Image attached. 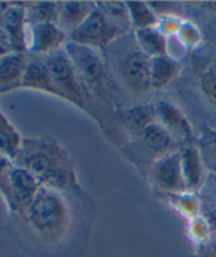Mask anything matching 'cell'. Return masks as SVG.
I'll list each match as a JSON object with an SVG mask.
<instances>
[{
  "mask_svg": "<svg viewBox=\"0 0 216 257\" xmlns=\"http://www.w3.org/2000/svg\"><path fill=\"white\" fill-rule=\"evenodd\" d=\"M13 161L38 179L42 186L60 191L76 184L71 157L52 137L23 138L22 147Z\"/></svg>",
  "mask_w": 216,
  "mask_h": 257,
  "instance_id": "6da1fadb",
  "label": "cell"
},
{
  "mask_svg": "<svg viewBox=\"0 0 216 257\" xmlns=\"http://www.w3.org/2000/svg\"><path fill=\"white\" fill-rule=\"evenodd\" d=\"M25 218L42 238L56 241L64 235L69 223V210L60 191L42 186L27 208Z\"/></svg>",
  "mask_w": 216,
  "mask_h": 257,
  "instance_id": "7a4b0ae2",
  "label": "cell"
},
{
  "mask_svg": "<svg viewBox=\"0 0 216 257\" xmlns=\"http://www.w3.org/2000/svg\"><path fill=\"white\" fill-rule=\"evenodd\" d=\"M44 61L50 72L58 98L72 103L80 110L89 112L88 102L92 99V95L81 81L64 48L45 56Z\"/></svg>",
  "mask_w": 216,
  "mask_h": 257,
  "instance_id": "3957f363",
  "label": "cell"
},
{
  "mask_svg": "<svg viewBox=\"0 0 216 257\" xmlns=\"http://www.w3.org/2000/svg\"><path fill=\"white\" fill-rule=\"evenodd\" d=\"M64 50L68 57L71 58L73 67L89 93H96L97 96L100 95V98L107 95L106 91L110 76L107 73L104 60L97 49L68 41Z\"/></svg>",
  "mask_w": 216,
  "mask_h": 257,
  "instance_id": "277c9868",
  "label": "cell"
},
{
  "mask_svg": "<svg viewBox=\"0 0 216 257\" xmlns=\"http://www.w3.org/2000/svg\"><path fill=\"white\" fill-rule=\"evenodd\" d=\"M126 31L116 26L106 14L96 6L92 14L69 34V41L75 44L88 46L93 49L104 48L107 45L123 36Z\"/></svg>",
  "mask_w": 216,
  "mask_h": 257,
  "instance_id": "5b68a950",
  "label": "cell"
},
{
  "mask_svg": "<svg viewBox=\"0 0 216 257\" xmlns=\"http://www.w3.org/2000/svg\"><path fill=\"white\" fill-rule=\"evenodd\" d=\"M151 179L161 191L174 195L186 192L181 165V152L173 151L157 160L151 168Z\"/></svg>",
  "mask_w": 216,
  "mask_h": 257,
  "instance_id": "8992f818",
  "label": "cell"
},
{
  "mask_svg": "<svg viewBox=\"0 0 216 257\" xmlns=\"http://www.w3.org/2000/svg\"><path fill=\"white\" fill-rule=\"evenodd\" d=\"M41 187L42 183L30 172L14 165L10 175V202L7 203L10 211L25 217L27 208L36 198Z\"/></svg>",
  "mask_w": 216,
  "mask_h": 257,
  "instance_id": "52a82bcc",
  "label": "cell"
},
{
  "mask_svg": "<svg viewBox=\"0 0 216 257\" xmlns=\"http://www.w3.org/2000/svg\"><path fill=\"white\" fill-rule=\"evenodd\" d=\"M30 27V38H29V52L40 56H48L57 50L62 49L68 42V33L62 30L60 25L44 23L34 25Z\"/></svg>",
  "mask_w": 216,
  "mask_h": 257,
  "instance_id": "ba28073f",
  "label": "cell"
},
{
  "mask_svg": "<svg viewBox=\"0 0 216 257\" xmlns=\"http://www.w3.org/2000/svg\"><path fill=\"white\" fill-rule=\"evenodd\" d=\"M150 60L143 52L131 53L122 64V77L128 89L135 93L147 92L151 88Z\"/></svg>",
  "mask_w": 216,
  "mask_h": 257,
  "instance_id": "9c48e42d",
  "label": "cell"
},
{
  "mask_svg": "<svg viewBox=\"0 0 216 257\" xmlns=\"http://www.w3.org/2000/svg\"><path fill=\"white\" fill-rule=\"evenodd\" d=\"M26 7L17 3H11L10 9L0 18V27L6 31L9 36L11 49L15 53L25 54L29 50L27 45L29 40L26 38Z\"/></svg>",
  "mask_w": 216,
  "mask_h": 257,
  "instance_id": "30bf717a",
  "label": "cell"
},
{
  "mask_svg": "<svg viewBox=\"0 0 216 257\" xmlns=\"http://www.w3.org/2000/svg\"><path fill=\"white\" fill-rule=\"evenodd\" d=\"M180 152L186 191L201 190L207 175H204L205 167L198 147H194L192 142H185V145L181 148Z\"/></svg>",
  "mask_w": 216,
  "mask_h": 257,
  "instance_id": "8fae6325",
  "label": "cell"
},
{
  "mask_svg": "<svg viewBox=\"0 0 216 257\" xmlns=\"http://www.w3.org/2000/svg\"><path fill=\"white\" fill-rule=\"evenodd\" d=\"M155 108H157L158 122L172 134L173 137L178 136L186 142H192V137H193L192 126H190L189 120L186 119L185 115L176 106H173L172 103L166 102V100H159L155 104Z\"/></svg>",
  "mask_w": 216,
  "mask_h": 257,
  "instance_id": "7c38bea8",
  "label": "cell"
},
{
  "mask_svg": "<svg viewBox=\"0 0 216 257\" xmlns=\"http://www.w3.org/2000/svg\"><path fill=\"white\" fill-rule=\"evenodd\" d=\"M19 88L40 89V91H45L50 95L57 96V91H56L53 80L44 58H30L27 61L22 80L15 89Z\"/></svg>",
  "mask_w": 216,
  "mask_h": 257,
  "instance_id": "4fadbf2b",
  "label": "cell"
},
{
  "mask_svg": "<svg viewBox=\"0 0 216 257\" xmlns=\"http://www.w3.org/2000/svg\"><path fill=\"white\" fill-rule=\"evenodd\" d=\"M119 120L124 128L132 134H142L151 123L158 122L157 108L151 104H138L120 111Z\"/></svg>",
  "mask_w": 216,
  "mask_h": 257,
  "instance_id": "5bb4252c",
  "label": "cell"
},
{
  "mask_svg": "<svg viewBox=\"0 0 216 257\" xmlns=\"http://www.w3.org/2000/svg\"><path fill=\"white\" fill-rule=\"evenodd\" d=\"M96 9V3L93 2H62L60 10V27L68 33L75 31L77 27L84 22Z\"/></svg>",
  "mask_w": 216,
  "mask_h": 257,
  "instance_id": "9a60e30c",
  "label": "cell"
},
{
  "mask_svg": "<svg viewBox=\"0 0 216 257\" xmlns=\"http://www.w3.org/2000/svg\"><path fill=\"white\" fill-rule=\"evenodd\" d=\"M151 88L162 89L168 87L181 72V64L170 56H158L150 60Z\"/></svg>",
  "mask_w": 216,
  "mask_h": 257,
  "instance_id": "2e32d148",
  "label": "cell"
},
{
  "mask_svg": "<svg viewBox=\"0 0 216 257\" xmlns=\"http://www.w3.org/2000/svg\"><path fill=\"white\" fill-rule=\"evenodd\" d=\"M27 60L25 54L15 52L0 53V83L11 84L9 91L15 89L22 80Z\"/></svg>",
  "mask_w": 216,
  "mask_h": 257,
  "instance_id": "e0dca14e",
  "label": "cell"
},
{
  "mask_svg": "<svg viewBox=\"0 0 216 257\" xmlns=\"http://www.w3.org/2000/svg\"><path fill=\"white\" fill-rule=\"evenodd\" d=\"M137 42L141 52L150 58L166 56V36L157 27H149L135 31Z\"/></svg>",
  "mask_w": 216,
  "mask_h": 257,
  "instance_id": "ac0fdd59",
  "label": "cell"
},
{
  "mask_svg": "<svg viewBox=\"0 0 216 257\" xmlns=\"http://www.w3.org/2000/svg\"><path fill=\"white\" fill-rule=\"evenodd\" d=\"M141 136L145 145L151 152L162 156L173 152L172 148L174 145L173 136L159 122H154L149 127H146Z\"/></svg>",
  "mask_w": 216,
  "mask_h": 257,
  "instance_id": "d6986e66",
  "label": "cell"
},
{
  "mask_svg": "<svg viewBox=\"0 0 216 257\" xmlns=\"http://www.w3.org/2000/svg\"><path fill=\"white\" fill-rule=\"evenodd\" d=\"M61 3L58 2H34L26 7L27 26L44 25V23H60Z\"/></svg>",
  "mask_w": 216,
  "mask_h": 257,
  "instance_id": "ffe728a7",
  "label": "cell"
},
{
  "mask_svg": "<svg viewBox=\"0 0 216 257\" xmlns=\"http://www.w3.org/2000/svg\"><path fill=\"white\" fill-rule=\"evenodd\" d=\"M22 136L0 111V153L14 160L22 147Z\"/></svg>",
  "mask_w": 216,
  "mask_h": 257,
  "instance_id": "44dd1931",
  "label": "cell"
},
{
  "mask_svg": "<svg viewBox=\"0 0 216 257\" xmlns=\"http://www.w3.org/2000/svg\"><path fill=\"white\" fill-rule=\"evenodd\" d=\"M126 5H127L128 9L131 27H134L135 31L149 29V27H155L158 25V17L151 10L149 3L132 0V2H126Z\"/></svg>",
  "mask_w": 216,
  "mask_h": 257,
  "instance_id": "7402d4cb",
  "label": "cell"
},
{
  "mask_svg": "<svg viewBox=\"0 0 216 257\" xmlns=\"http://www.w3.org/2000/svg\"><path fill=\"white\" fill-rule=\"evenodd\" d=\"M198 151L203 159L204 167L208 173L216 175V132L204 128L198 140Z\"/></svg>",
  "mask_w": 216,
  "mask_h": 257,
  "instance_id": "603a6c76",
  "label": "cell"
},
{
  "mask_svg": "<svg viewBox=\"0 0 216 257\" xmlns=\"http://www.w3.org/2000/svg\"><path fill=\"white\" fill-rule=\"evenodd\" d=\"M96 6L116 26H119L124 31H127L131 27L127 5L124 2H99Z\"/></svg>",
  "mask_w": 216,
  "mask_h": 257,
  "instance_id": "cb8c5ba5",
  "label": "cell"
},
{
  "mask_svg": "<svg viewBox=\"0 0 216 257\" xmlns=\"http://www.w3.org/2000/svg\"><path fill=\"white\" fill-rule=\"evenodd\" d=\"M198 88L208 103L216 107V60L207 64L198 75Z\"/></svg>",
  "mask_w": 216,
  "mask_h": 257,
  "instance_id": "d4e9b609",
  "label": "cell"
},
{
  "mask_svg": "<svg viewBox=\"0 0 216 257\" xmlns=\"http://www.w3.org/2000/svg\"><path fill=\"white\" fill-rule=\"evenodd\" d=\"M203 204L207 208L208 217L215 218L216 221V175L207 172L204 184L201 187Z\"/></svg>",
  "mask_w": 216,
  "mask_h": 257,
  "instance_id": "484cf974",
  "label": "cell"
},
{
  "mask_svg": "<svg viewBox=\"0 0 216 257\" xmlns=\"http://www.w3.org/2000/svg\"><path fill=\"white\" fill-rule=\"evenodd\" d=\"M14 165L13 160L0 153V192L5 196L6 203L10 202V175Z\"/></svg>",
  "mask_w": 216,
  "mask_h": 257,
  "instance_id": "4316f807",
  "label": "cell"
},
{
  "mask_svg": "<svg viewBox=\"0 0 216 257\" xmlns=\"http://www.w3.org/2000/svg\"><path fill=\"white\" fill-rule=\"evenodd\" d=\"M192 257H216V234L198 244L196 253Z\"/></svg>",
  "mask_w": 216,
  "mask_h": 257,
  "instance_id": "83f0119b",
  "label": "cell"
},
{
  "mask_svg": "<svg viewBox=\"0 0 216 257\" xmlns=\"http://www.w3.org/2000/svg\"><path fill=\"white\" fill-rule=\"evenodd\" d=\"M205 9L213 15V18H216V2H211V3H205Z\"/></svg>",
  "mask_w": 216,
  "mask_h": 257,
  "instance_id": "f1b7e54d",
  "label": "cell"
},
{
  "mask_svg": "<svg viewBox=\"0 0 216 257\" xmlns=\"http://www.w3.org/2000/svg\"><path fill=\"white\" fill-rule=\"evenodd\" d=\"M11 3H7V2H0V18L5 15V13L10 9Z\"/></svg>",
  "mask_w": 216,
  "mask_h": 257,
  "instance_id": "f546056e",
  "label": "cell"
}]
</instances>
